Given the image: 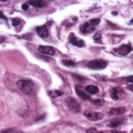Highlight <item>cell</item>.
Here are the masks:
<instances>
[{"label":"cell","instance_id":"cell-1","mask_svg":"<svg viewBox=\"0 0 133 133\" xmlns=\"http://www.w3.org/2000/svg\"><path fill=\"white\" fill-rule=\"evenodd\" d=\"M17 85L22 92L27 95H33L35 94V85L29 79H21L17 82Z\"/></svg>","mask_w":133,"mask_h":133},{"label":"cell","instance_id":"cell-2","mask_svg":"<svg viewBox=\"0 0 133 133\" xmlns=\"http://www.w3.org/2000/svg\"><path fill=\"white\" fill-rule=\"evenodd\" d=\"M107 66V62L102 59H95L90 61L87 64V66L91 69H104Z\"/></svg>","mask_w":133,"mask_h":133},{"label":"cell","instance_id":"cell-3","mask_svg":"<svg viewBox=\"0 0 133 133\" xmlns=\"http://www.w3.org/2000/svg\"><path fill=\"white\" fill-rule=\"evenodd\" d=\"M66 104L68 105V107L70 109L71 111L76 113H79L81 111V104H79L77 100L74 99L72 97H69L66 99Z\"/></svg>","mask_w":133,"mask_h":133},{"label":"cell","instance_id":"cell-4","mask_svg":"<svg viewBox=\"0 0 133 133\" xmlns=\"http://www.w3.org/2000/svg\"><path fill=\"white\" fill-rule=\"evenodd\" d=\"M38 51L42 54L44 55H49V56H56L57 55V50L56 48L52 47V46H47V45H40L38 47Z\"/></svg>","mask_w":133,"mask_h":133},{"label":"cell","instance_id":"cell-5","mask_svg":"<svg viewBox=\"0 0 133 133\" xmlns=\"http://www.w3.org/2000/svg\"><path fill=\"white\" fill-rule=\"evenodd\" d=\"M84 116L91 121H98L103 118L104 115L102 113L94 112V111H85L84 112Z\"/></svg>","mask_w":133,"mask_h":133},{"label":"cell","instance_id":"cell-6","mask_svg":"<svg viewBox=\"0 0 133 133\" xmlns=\"http://www.w3.org/2000/svg\"><path fill=\"white\" fill-rule=\"evenodd\" d=\"M124 95H125L124 91H123V90L120 89V88L116 87L111 90V97H112L113 100H116V101L121 100L124 98Z\"/></svg>","mask_w":133,"mask_h":133},{"label":"cell","instance_id":"cell-7","mask_svg":"<svg viewBox=\"0 0 133 133\" xmlns=\"http://www.w3.org/2000/svg\"><path fill=\"white\" fill-rule=\"evenodd\" d=\"M132 49L133 48L130 44H123L120 47L115 48L114 51H116V52L118 53V54L122 55V56H127V55H129V53L132 51Z\"/></svg>","mask_w":133,"mask_h":133},{"label":"cell","instance_id":"cell-8","mask_svg":"<svg viewBox=\"0 0 133 133\" xmlns=\"http://www.w3.org/2000/svg\"><path fill=\"white\" fill-rule=\"evenodd\" d=\"M69 41H70V43L72 44H74V45H76V46H79V47H83V46L85 45L84 41H82V40L76 37L73 33H70V34H69Z\"/></svg>","mask_w":133,"mask_h":133},{"label":"cell","instance_id":"cell-9","mask_svg":"<svg viewBox=\"0 0 133 133\" xmlns=\"http://www.w3.org/2000/svg\"><path fill=\"white\" fill-rule=\"evenodd\" d=\"M36 31H37L38 35L42 38H46L48 36V34H49L47 28H46V26H44V25L39 26V27L36 28Z\"/></svg>","mask_w":133,"mask_h":133},{"label":"cell","instance_id":"cell-10","mask_svg":"<svg viewBox=\"0 0 133 133\" xmlns=\"http://www.w3.org/2000/svg\"><path fill=\"white\" fill-rule=\"evenodd\" d=\"M79 29H81V31L82 33H90V32H91V31H94V27H92L89 23V21H88V22H85L84 24L81 25Z\"/></svg>","mask_w":133,"mask_h":133},{"label":"cell","instance_id":"cell-11","mask_svg":"<svg viewBox=\"0 0 133 133\" xmlns=\"http://www.w3.org/2000/svg\"><path fill=\"white\" fill-rule=\"evenodd\" d=\"M76 92H77V94L81 98V99H83V100H90V101L91 100V97L89 96V94H86L85 91H83L82 90H81V88L79 87V86H77V87H76Z\"/></svg>","mask_w":133,"mask_h":133},{"label":"cell","instance_id":"cell-12","mask_svg":"<svg viewBox=\"0 0 133 133\" xmlns=\"http://www.w3.org/2000/svg\"><path fill=\"white\" fill-rule=\"evenodd\" d=\"M126 112V108L124 107H116V108H112L109 111V114L110 115H116V116H120V115L125 114Z\"/></svg>","mask_w":133,"mask_h":133},{"label":"cell","instance_id":"cell-13","mask_svg":"<svg viewBox=\"0 0 133 133\" xmlns=\"http://www.w3.org/2000/svg\"><path fill=\"white\" fill-rule=\"evenodd\" d=\"M28 5H31V6H35V8H43L45 5V3L44 1H41V0H33V1H29Z\"/></svg>","mask_w":133,"mask_h":133},{"label":"cell","instance_id":"cell-14","mask_svg":"<svg viewBox=\"0 0 133 133\" xmlns=\"http://www.w3.org/2000/svg\"><path fill=\"white\" fill-rule=\"evenodd\" d=\"M85 91L86 92H88L90 94H96L99 91V89H98V87H96L94 85H89L86 87Z\"/></svg>","mask_w":133,"mask_h":133},{"label":"cell","instance_id":"cell-15","mask_svg":"<svg viewBox=\"0 0 133 133\" xmlns=\"http://www.w3.org/2000/svg\"><path fill=\"white\" fill-rule=\"evenodd\" d=\"M122 123H123V119L115 118L110 121V123L108 124V126H109L110 128H116V127H117V126H119L120 124H122Z\"/></svg>","mask_w":133,"mask_h":133},{"label":"cell","instance_id":"cell-16","mask_svg":"<svg viewBox=\"0 0 133 133\" xmlns=\"http://www.w3.org/2000/svg\"><path fill=\"white\" fill-rule=\"evenodd\" d=\"M48 94H49L51 97L53 98H56V97H59L63 94L62 91H48Z\"/></svg>","mask_w":133,"mask_h":133},{"label":"cell","instance_id":"cell-17","mask_svg":"<svg viewBox=\"0 0 133 133\" xmlns=\"http://www.w3.org/2000/svg\"><path fill=\"white\" fill-rule=\"evenodd\" d=\"M0 133H23V131L19 130L18 129H6L2 130Z\"/></svg>","mask_w":133,"mask_h":133},{"label":"cell","instance_id":"cell-18","mask_svg":"<svg viewBox=\"0 0 133 133\" xmlns=\"http://www.w3.org/2000/svg\"><path fill=\"white\" fill-rule=\"evenodd\" d=\"M62 64L65 65L66 66H75V62L74 61H71V60H63L62 61Z\"/></svg>","mask_w":133,"mask_h":133},{"label":"cell","instance_id":"cell-19","mask_svg":"<svg viewBox=\"0 0 133 133\" xmlns=\"http://www.w3.org/2000/svg\"><path fill=\"white\" fill-rule=\"evenodd\" d=\"M100 22V19H92L91 21H89V23L92 26V27H95L96 25H98Z\"/></svg>","mask_w":133,"mask_h":133},{"label":"cell","instance_id":"cell-20","mask_svg":"<svg viewBox=\"0 0 133 133\" xmlns=\"http://www.w3.org/2000/svg\"><path fill=\"white\" fill-rule=\"evenodd\" d=\"M86 133H104V132H103V131L98 130V129H94V128H91V129H89L86 130Z\"/></svg>","mask_w":133,"mask_h":133},{"label":"cell","instance_id":"cell-21","mask_svg":"<svg viewBox=\"0 0 133 133\" xmlns=\"http://www.w3.org/2000/svg\"><path fill=\"white\" fill-rule=\"evenodd\" d=\"M92 102L94 103V104H97V105H103L104 104V100L102 99H96V100H94Z\"/></svg>","mask_w":133,"mask_h":133},{"label":"cell","instance_id":"cell-22","mask_svg":"<svg viewBox=\"0 0 133 133\" xmlns=\"http://www.w3.org/2000/svg\"><path fill=\"white\" fill-rule=\"evenodd\" d=\"M21 22V21L19 19H12V25L13 26H18Z\"/></svg>","mask_w":133,"mask_h":133},{"label":"cell","instance_id":"cell-23","mask_svg":"<svg viewBox=\"0 0 133 133\" xmlns=\"http://www.w3.org/2000/svg\"><path fill=\"white\" fill-rule=\"evenodd\" d=\"M94 39L95 40L96 42H100V40H101V33L100 32H96L95 35H94Z\"/></svg>","mask_w":133,"mask_h":133},{"label":"cell","instance_id":"cell-24","mask_svg":"<svg viewBox=\"0 0 133 133\" xmlns=\"http://www.w3.org/2000/svg\"><path fill=\"white\" fill-rule=\"evenodd\" d=\"M126 81H129V82H130V83H133V75L132 76H129V77H127Z\"/></svg>","mask_w":133,"mask_h":133},{"label":"cell","instance_id":"cell-25","mask_svg":"<svg viewBox=\"0 0 133 133\" xmlns=\"http://www.w3.org/2000/svg\"><path fill=\"white\" fill-rule=\"evenodd\" d=\"M21 8H22L23 10H27L28 8H29V5H28V4H23L22 6H21Z\"/></svg>","mask_w":133,"mask_h":133},{"label":"cell","instance_id":"cell-26","mask_svg":"<svg viewBox=\"0 0 133 133\" xmlns=\"http://www.w3.org/2000/svg\"><path fill=\"white\" fill-rule=\"evenodd\" d=\"M0 19H6H6H6V17L5 16V15L3 14V12H1V11H0Z\"/></svg>","mask_w":133,"mask_h":133},{"label":"cell","instance_id":"cell-27","mask_svg":"<svg viewBox=\"0 0 133 133\" xmlns=\"http://www.w3.org/2000/svg\"><path fill=\"white\" fill-rule=\"evenodd\" d=\"M128 89H129V91H133V85H129V86H128Z\"/></svg>","mask_w":133,"mask_h":133},{"label":"cell","instance_id":"cell-28","mask_svg":"<svg viewBox=\"0 0 133 133\" xmlns=\"http://www.w3.org/2000/svg\"><path fill=\"white\" fill-rule=\"evenodd\" d=\"M112 133H124V132H122V131H116V130H114V131H112Z\"/></svg>","mask_w":133,"mask_h":133},{"label":"cell","instance_id":"cell-29","mask_svg":"<svg viewBox=\"0 0 133 133\" xmlns=\"http://www.w3.org/2000/svg\"><path fill=\"white\" fill-rule=\"evenodd\" d=\"M129 24H130V25H132V24H133V19L130 21V22H129Z\"/></svg>","mask_w":133,"mask_h":133},{"label":"cell","instance_id":"cell-30","mask_svg":"<svg viewBox=\"0 0 133 133\" xmlns=\"http://www.w3.org/2000/svg\"><path fill=\"white\" fill-rule=\"evenodd\" d=\"M113 14H114V15H116V14H117V12H116V11H114V12H113Z\"/></svg>","mask_w":133,"mask_h":133},{"label":"cell","instance_id":"cell-31","mask_svg":"<svg viewBox=\"0 0 133 133\" xmlns=\"http://www.w3.org/2000/svg\"><path fill=\"white\" fill-rule=\"evenodd\" d=\"M131 117H133V115H132V116H131Z\"/></svg>","mask_w":133,"mask_h":133}]
</instances>
